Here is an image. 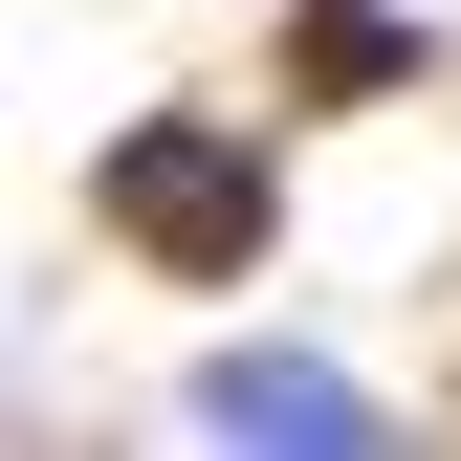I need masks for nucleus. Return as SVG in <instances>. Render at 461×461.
<instances>
[{
    "instance_id": "nucleus-3",
    "label": "nucleus",
    "mask_w": 461,
    "mask_h": 461,
    "mask_svg": "<svg viewBox=\"0 0 461 461\" xmlns=\"http://www.w3.org/2000/svg\"><path fill=\"white\" fill-rule=\"evenodd\" d=\"M285 88H308V110L418 88V23H395V0H285Z\"/></svg>"
},
{
    "instance_id": "nucleus-2",
    "label": "nucleus",
    "mask_w": 461,
    "mask_h": 461,
    "mask_svg": "<svg viewBox=\"0 0 461 461\" xmlns=\"http://www.w3.org/2000/svg\"><path fill=\"white\" fill-rule=\"evenodd\" d=\"M176 418L198 439H374V374H330V352H198Z\"/></svg>"
},
{
    "instance_id": "nucleus-1",
    "label": "nucleus",
    "mask_w": 461,
    "mask_h": 461,
    "mask_svg": "<svg viewBox=\"0 0 461 461\" xmlns=\"http://www.w3.org/2000/svg\"><path fill=\"white\" fill-rule=\"evenodd\" d=\"M88 220H110L154 285H264V242H285V154L220 132V110H154V132H110Z\"/></svg>"
}]
</instances>
